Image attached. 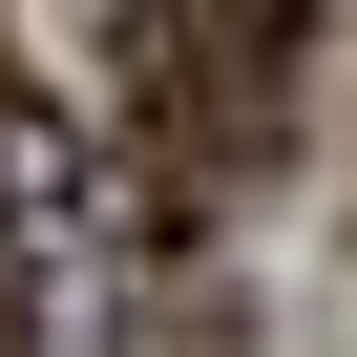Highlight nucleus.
Returning <instances> with one entry per match:
<instances>
[{
    "label": "nucleus",
    "mask_w": 357,
    "mask_h": 357,
    "mask_svg": "<svg viewBox=\"0 0 357 357\" xmlns=\"http://www.w3.org/2000/svg\"><path fill=\"white\" fill-rule=\"evenodd\" d=\"M0 357H43V294H22V252H0Z\"/></svg>",
    "instance_id": "nucleus-1"
}]
</instances>
